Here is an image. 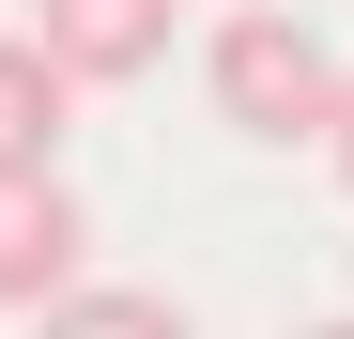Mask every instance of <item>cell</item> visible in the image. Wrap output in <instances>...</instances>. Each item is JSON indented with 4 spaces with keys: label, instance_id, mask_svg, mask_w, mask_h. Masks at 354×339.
Returning a JSON list of instances; mask_svg holds the SVG:
<instances>
[{
    "label": "cell",
    "instance_id": "6da1fadb",
    "mask_svg": "<svg viewBox=\"0 0 354 339\" xmlns=\"http://www.w3.org/2000/svg\"><path fill=\"white\" fill-rule=\"evenodd\" d=\"M216 124H247L262 154H324V124H339V62H324V31L292 16V0L216 16Z\"/></svg>",
    "mask_w": 354,
    "mask_h": 339
},
{
    "label": "cell",
    "instance_id": "7a4b0ae2",
    "mask_svg": "<svg viewBox=\"0 0 354 339\" xmlns=\"http://www.w3.org/2000/svg\"><path fill=\"white\" fill-rule=\"evenodd\" d=\"M169 31H185V0H31V46H46L77 93L154 77V62H169Z\"/></svg>",
    "mask_w": 354,
    "mask_h": 339
},
{
    "label": "cell",
    "instance_id": "3957f363",
    "mask_svg": "<svg viewBox=\"0 0 354 339\" xmlns=\"http://www.w3.org/2000/svg\"><path fill=\"white\" fill-rule=\"evenodd\" d=\"M77 247H93V216H77L62 170H0V309L77 293Z\"/></svg>",
    "mask_w": 354,
    "mask_h": 339
},
{
    "label": "cell",
    "instance_id": "277c9868",
    "mask_svg": "<svg viewBox=\"0 0 354 339\" xmlns=\"http://www.w3.org/2000/svg\"><path fill=\"white\" fill-rule=\"evenodd\" d=\"M62 124H77V77L31 31H0V170H62Z\"/></svg>",
    "mask_w": 354,
    "mask_h": 339
},
{
    "label": "cell",
    "instance_id": "5b68a950",
    "mask_svg": "<svg viewBox=\"0 0 354 339\" xmlns=\"http://www.w3.org/2000/svg\"><path fill=\"white\" fill-rule=\"evenodd\" d=\"M31 339H185V309L139 293V277H77V293H46V309H31Z\"/></svg>",
    "mask_w": 354,
    "mask_h": 339
},
{
    "label": "cell",
    "instance_id": "8992f818",
    "mask_svg": "<svg viewBox=\"0 0 354 339\" xmlns=\"http://www.w3.org/2000/svg\"><path fill=\"white\" fill-rule=\"evenodd\" d=\"M324 154H339V185H354V77H339V124H324Z\"/></svg>",
    "mask_w": 354,
    "mask_h": 339
},
{
    "label": "cell",
    "instance_id": "52a82bcc",
    "mask_svg": "<svg viewBox=\"0 0 354 339\" xmlns=\"http://www.w3.org/2000/svg\"><path fill=\"white\" fill-rule=\"evenodd\" d=\"M308 339H354V324H308Z\"/></svg>",
    "mask_w": 354,
    "mask_h": 339
}]
</instances>
